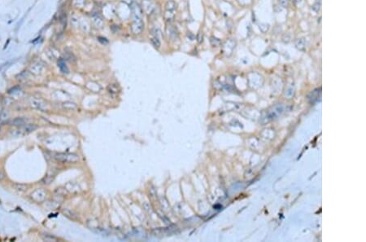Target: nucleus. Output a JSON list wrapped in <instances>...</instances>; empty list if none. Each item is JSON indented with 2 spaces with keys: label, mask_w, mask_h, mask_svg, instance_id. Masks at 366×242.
I'll return each instance as SVG.
<instances>
[{
  "label": "nucleus",
  "mask_w": 366,
  "mask_h": 242,
  "mask_svg": "<svg viewBox=\"0 0 366 242\" xmlns=\"http://www.w3.org/2000/svg\"><path fill=\"white\" fill-rule=\"evenodd\" d=\"M54 158L63 162H76L79 160V157L73 153H56Z\"/></svg>",
  "instance_id": "1"
},
{
  "label": "nucleus",
  "mask_w": 366,
  "mask_h": 242,
  "mask_svg": "<svg viewBox=\"0 0 366 242\" xmlns=\"http://www.w3.org/2000/svg\"><path fill=\"white\" fill-rule=\"evenodd\" d=\"M131 12L133 21H141L142 20L143 11L142 7L137 3H133L131 4Z\"/></svg>",
  "instance_id": "2"
},
{
  "label": "nucleus",
  "mask_w": 366,
  "mask_h": 242,
  "mask_svg": "<svg viewBox=\"0 0 366 242\" xmlns=\"http://www.w3.org/2000/svg\"><path fill=\"white\" fill-rule=\"evenodd\" d=\"M143 29H144V23H143L142 20H141V21H133V23L131 25V31L134 34H136V35L141 34Z\"/></svg>",
  "instance_id": "3"
},
{
  "label": "nucleus",
  "mask_w": 366,
  "mask_h": 242,
  "mask_svg": "<svg viewBox=\"0 0 366 242\" xmlns=\"http://www.w3.org/2000/svg\"><path fill=\"white\" fill-rule=\"evenodd\" d=\"M29 103H30V105L34 109H40V110H45L46 109V102H44L41 99L32 97L29 99Z\"/></svg>",
  "instance_id": "4"
},
{
  "label": "nucleus",
  "mask_w": 366,
  "mask_h": 242,
  "mask_svg": "<svg viewBox=\"0 0 366 242\" xmlns=\"http://www.w3.org/2000/svg\"><path fill=\"white\" fill-rule=\"evenodd\" d=\"M142 8L147 15L153 14L155 11V4L152 3V0H143Z\"/></svg>",
  "instance_id": "5"
},
{
  "label": "nucleus",
  "mask_w": 366,
  "mask_h": 242,
  "mask_svg": "<svg viewBox=\"0 0 366 242\" xmlns=\"http://www.w3.org/2000/svg\"><path fill=\"white\" fill-rule=\"evenodd\" d=\"M165 32L169 39H175L177 38V33L176 29L174 28L170 23L167 24V26H166L165 28Z\"/></svg>",
  "instance_id": "6"
},
{
  "label": "nucleus",
  "mask_w": 366,
  "mask_h": 242,
  "mask_svg": "<svg viewBox=\"0 0 366 242\" xmlns=\"http://www.w3.org/2000/svg\"><path fill=\"white\" fill-rule=\"evenodd\" d=\"M43 70H44V66L40 62H35V63H33L30 66V71H31V73H33V74H36V75L41 74L43 72Z\"/></svg>",
  "instance_id": "7"
},
{
  "label": "nucleus",
  "mask_w": 366,
  "mask_h": 242,
  "mask_svg": "<svg viewBox=\"0 0 366 242\" xmlns=\"http://www.w3.org/2000/svg\"><path fill=\"white\" fill-rule=\"evenodd\" d=\"M45 196H46L45 192L43 190L41 189L36 190V191H34L33 193H32L31 195L32 198L34 200H36V201H42V200L45 199Z\"/></svg>",
  "instance_id": "8"
},
{
  "label": "nucleus",
  "mask_w": 366,
  "mask_h": 242,
  "mask_svg": "<svg viewBox=\"0 0 366 242\" xmlns=\"http://www.w3.org/2000/svg\"><path fill=\"white\" fill-rule=\"evenodd\" d=\"M92 23L96 29H102L104 24V21L99 15H95L92 17Z\"/></svg>",
  "instance_id": "9"
},
{
  "label": "nucleus",
  "mask_w": 366,
  "mask_h": 242,
  "mask_svg": "<svg viewBox=\"0 0 366 242\" xmlns=\"http://www.w3.org/2000/svg\"><path fill=\"white\" fill-rule=\"evenodd\" d=\"M164 20L167 22L170 23L174 19V17H175V11L166 10L165 12H164Z\"/></svg>",
  "instance_id": "10"
},
{
  "label": "nucleus",
  "mask_w": 366,
  "mask_h": 242,
  "mask_svg": "<svg viewBox=\"0 0 366 242\" xmlns=\"http://www.w3.org/2000/svg\"><path fill=\"white\" fill-rule=\"evenodd\" d=\"M177 8V4L173 0H169L165 4V9L167 11H175Z\"/></svg>",
  "instance_id": "11"
},
{
  "label": "nucleus",
  "mask_w": 366,
  "mask_h": 242,
  "mask_svg": "<svg viewBox=\"0 0 366 242\" xmlns=\"http://www.w3.org/2000/svg\"><path fill=\"white\" fill-rule=\"evenodd\" d=\"M150 40H151V42H152V45L154 46L155 47H156V48H159V47H160V45H161L160 39H159L158 37H156L155 35H154V34H151Z\"/></svg>",
  "instance_id": "12"
},
{
  "label": "nucleus",
  "mask_w": 366,
  "mask_h": 242,
  "mask_svg": "<svg viewBox=\"0 0 366 242\" xmlns=\"http://www.w3.org/2000/svg\"><path fill=\"white\" fill-rule=\"evenodd\" d=\"M296 47L299 50H304L305 46H306V42L304 39H298L295 42Z\"/></svg>",
  "instance_id": "13"
},
{
  "label": "nucleus",
  "mask_w": 366,
  "mask_h": 242,
  "mask_svg": "<svg viewBox=\"0 0 366 242\" xmlns=\"http://www.w3.org/2000/svg\"><path fill=\"white\" fill-rule=\"evenodd\" d=\"M25 123V120L24 119V118H21V117H17V118L12 120V121L11 122V125H14V126H22V125H24Z\"/></svg>",
  "instance_id": "14"
},
{
  "label": "nucleus",
  "mask_w": 366,
  "mask_h": 242,
  "mask_svg": "<svg viewBox=\"0 0 366 242\" xmlns=\"http://www.w3.org/2000/svg\"><path fill=\"white\" fill-rule=\"evenodd\" d=\"M56 52H57L56 50L53 49V48H51V49L47 52V55H48V56L51 58V60H54V59H56V58L58 57V56H59V53H56H56H55Z\"/></svg>",
  "instance_id": "15"
},
{
  "label": "nucleus",
  "mask_w": 366,
  "mask_h": 242,
  "mask_svg": "<svg viewBox=\"0 0 366 242\" xmlns=\"http://www.w3.org/2000/svg\"><path fill=\"white\" fill-rule=\"evenodd\" d=\"M210 42H211V46H213V47H217V46H220L221 44V40L217 38H216V37H213V36L210 38Z\"/></svg>",
  "instance_id": "16"
},
{
  "label": "nucleus",
  "mask_w": 366,
  "mask_h": 242,
  "mask_svg": "<svg viewBox=\"0 0 366 242\" xmlns=\"http://www.w3.org/2000/svg\"><path fill=\"white\" fill-rule=\"evenodd\" d=\"M58 64H59V67H60V70L62 71L63 73H68V68H67V66H66V64H65V62H64L63 60H60V61H59Z\"/></svg>",
  "instance_id": "17"
},
{
  "label": "nucleus",
  "mask_w": 366,
  "mask_h": 242,
  "mask_svg": "<svg viewBox=\"0 0 366 242\" xmlns=\"http://www.w3.org/2000/svg\"><path fill=\"white\" fill-rule=\"evenodd\" d=\"M63 107L64 109H74L77 108V105H76V104L72 103V102H66V103L63 104Z\"/></svg>",
  "instance_id": "18"
},
{
  "label": "nucleus",
  "mask_w": 366,
  "mask_h": 242,
  "mask_svg": "<svg viewBox=\"0 0 366 242\" xmlns=\"http://www.w3.org/2000/svg\"><path fill=\"white\" fill-rule=\"evenodd\" d=\"M320 5H321L320 0H317V2L313 4V10L315 12H318L320 9Z\"/></svg>",
  "instance_id": "19"
},
{
  "label": "nucleus",
  "mask_w": 366,
  "mask_h": 242,
  "mask_svg": "<svg viewBox=\"0 0 366 242\" xmlns=\"http://www.w3.org/2000/svg\"><path fill=\"white\" fill-rule=\"evenodd\" d=\"M43 240L44 241H57V238L56 237H55V236H53L51 235H45L43 236Z\"/></svg>",
  "instance_id": "20"
},
{
  "label": "nucleus",
  "mask_w": 366,
  "mask_h": 242,
  "mask_svg": "<svg viewBox=\"0 0 366 242\" xmlns=\"http://www.w3.org/2000/svg\"><path fill=\"white\" fill-rule=\"evenodd\" d=\"M85 3V0H73L74 6L77 7H81Z\"/></svg>",
  "instance_id": "21"
},
{
  "label": "nucleus",
  "mask_w": 366,
  "mask_h": 242,
  "mask_svg": "<svg viewBox=\"0 0 366 242\" xmlns=\"http://www.w3.org/2000/svg\"><path fill=\"white\" fill-rule=\"evenodd\" d=\"M279 4L283 7H288V0H279Z\"/></svg>",
  "instance_id": "22"
},
{
  "label": "nucleus",
  "mask_w": 366,
  "mask_h": 242,
  "mask_svg": "<svg viewBox=\"0 0 366 242\" xmlns=\"http://www.w3.org/2000/svg\"><path fill=\"white\" fill-rule=\"evenodd\" d=\"M7 116H8V114H7V112H1V114H0V120H1V121H4V120H6L7 118Z\"/></svg>",
  "instance_id": "23"
},
{
  "label": "nucleus",
  "mask_w": 366,
  "mask_h": 242,
  "mask_svg": "<svg viewBox=\"0 0 366 242\" xmlns=\"http://www.w3.org/2000/svg\"><path fill=\"white\" fill-rule=\"evenodd\" d=\"M108 91H109V92H115V93H116L117 88L116 87L115 85H110L109 87H108Z\"/></svg>",
  "instance_id": "24"
},
{
  "label": "nucleus",
  "mask_w": 366,
  "mask_h": 242,
  "mask_svg": "<svg viewBox=\"0 0 366 242\" xmlns=\"http://www.w3.org/2000/svg\"><path fill=\"white\" fill-rule=\"evenodd\" d=\"M197 40H198V42H199V43H201V42L204 41V35H203V34H202L201 32H199V33L198 34Z\"/></svg>",
  "instance_id": "25"
},
{
  "label": "nucleus",
  "mask_w": 366,
  "mask_h": 242,
  "mask_svg": "<svg viewBox=\"0 0 366 242\" xmlns=\"http://www.w3.org/2000/svg\"><path fill=\"white\" fill-rule=\"evenodd\" d=\"M123 2H125V4H127L128 5H131V4L134 3V1L133 0H122Z\"/></svg>",
  "instance_id": "26"
},
{
  "label": "nucleus",
  "mask_w": 366,
  "mask_h": 242,
  "mask_svg": "<svg viewBox=\"0 0 366 242\" xmlns=\"http://www.w3.org/2000/svg\"><path fill=\"white\" fill-rule=\"evenodd\" d=\"M188 36H190V40H194V36L193 34H191L190 33H189V34H188Z\"/></svg>",
  "instance_id": "27"
}]
</instances>
